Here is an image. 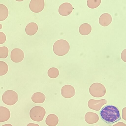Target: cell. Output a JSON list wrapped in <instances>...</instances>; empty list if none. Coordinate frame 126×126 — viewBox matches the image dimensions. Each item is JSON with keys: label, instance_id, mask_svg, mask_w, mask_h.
<instances>
[{"label": "cell", "instance_id": "1", "mask_svg": "<svg viewBox=\"0 0 126 126\" xmlns=\"http://www.w3.org/2000/svg\"><path fill=\"white\" fill-rule=\"evenodd\" d=\"M99 114L102 121L109 124H113L121 119L118 108L112 105L104 106L100 110Z\"/></svg>", "mask_w": 126, "mask_h": 126}, {"label": "cell", "instance_id": "2", "mask_svg": "<svg viewBox=\"0 0 126 126\" xmlns=\"http://www.w3.org/2000/svg\"><path fill=\"white\" fill-rule=\"evenodd\" d=\"M70 49L69 43L64 39L57 40L54 43L53 47L54 53L59 56H62L66 54L69 52Z\"/></svg>", "mask_w": 126, "mask_h": 126}, {"label": "cell", "instance_id": "3", "mask_svg": "<svg viewBox=\"0 0 126 126\" xmlns=\"http://www.w3.org/2000/svg\"><path fill=\"white\" fill-rule=\"evenodd\" d=\"M46 113L45 109L40 106H35L30 110V116L34 121L39 122L43 119Z\"/></svg>", "mask_w": 126, "mask_h": 126}, {"label": "cell", "instance_id": "4", "mask_svg": "<svg viewBox=\"0 0 126 126\" xmlns=\"http://www.w3.org/2000/svg\"><path fill=\"white\" fill-rule=\"evenodd\" d=\"M2 99V101L5 104L9 106L13 105L18 101V94L13 90H7L3 94Z\"/></svg>", "mask_w": 126, "mask_h": 126}, {"label": "cell", "instance_id": "5", "mask_svg": "<svg viewBox=\"0 0 126 126\" xmlns=\"http://www.w3.org/2000/svg\"><path fill=\"white\" fill-rule=\"evenodd\" d=\"M30 10L35 13H38L41 11L45 7L44 0H32L29 5Z\"/></svg>", "mask_w": 126, "mask_h": 126}, {"label": "cell", "instance_id": "6", "mask_svg": "<svg viewBox=\"0 0 126 126\" xmlns=\"http://www.w3.org/2000/svg\"><path fill=\"white\" fill-rule=\"evenodd\" d=\"M24 56L23 51L19 48H15L11 52V60L15 63H18L22 61L24 58Z\"/></svg>", "mask_w": 126, "mask_h": 126}, {"label": "cell", "instance_id": "7", "mask_svg": "<svg viewBox=\"0 0 126 126\" xmlns=\"http://www.w3.org/2000/svg\"><path fill=\"white\" fill-rule=\"evenodd\" d=\"M72 5L69 2H64L61 4L59 7L58 12L61 16H65L69 15L73 10Z\"/></svg>", "mask_w": 126, "mask_h": 126}, {"label": "cell", "instance_id": "8", "mask_svg": "<svg viewBox=\"0 0 126 126\" xmlns=\"http://www.w3.org/2000/svg\"><path fill=\"white\" fill-rule=\"evenodd\" d=\"M74 88L71 86L67 85L63 86L61 91L62 96L66 98H69L72 97L74 93Z\"/></svg>", "mask_w": 126, "mask_h": 126}, {"label": "cell", "instance_id": "9", "mask_svg": "<svg viewBox=\"0 0 126 126\" xmlns=\"http://www.w3.org/2000/svg\"><path fill=\"white\" fill-rule=\"evenodd\" d=\"M112 20L111 16L108 13H105L100 16L99 18V22L102 26L106 27L110 24Z\"/></svg>", "mask_w": 126, "mask_h": 126}, {"label": "cell", "instance_id": "10", "mask_svg": "<svg viewBox=\"0 0 126 126\" xmlns=\"http://www.w3.org/2000/svg\"><path fill=\"white\" fill-rule=\"evenodd\" d=\"M11 115L9 110L7 108L0 106V123L8 121Z\"/></svg>", "mask_w": 126, "mask_h": 126}, {"label": "cell", "instance_id": "11", "mask_svg": "<svg viewBox=\"0 0 126 126\" xmlns=\"http://www.w3.org/2000/svg\"><path fill=\"white\" fill-rule=\"evenodd\" d=\"M38 29V27L37 24L34 22H31L27 25L25 28V31L27 35L32 36L36 33Z\"/></svg>", "mask_w": 126, "mask_h": 126}, {"label": "cell", "instance_id": "12", "mask_svg": "<svg viewBox=\"0 0 126 126\" xmlns=\"http://www.w3.org/2000/svg\"><path fill=\"white\" fill-rule=\"evenodd\" d=\"M59 121L58 117L56 115L51 114L47 117L45 120L46 124L49 126H56Z\"/></svg>", "mask_w": 126, "mask_h": 126}, {"label": "cell", "instance_id": "13", "mask_svg": "<svg viewBox=\"0 0 126 126\" xmlns=\"http://www.w3.org/2000/svg\"><path fill=\"white\" fill-rule=\"evenodd\" d=\"M46 99V96L43 93L37 92L34 93L32 95L31 99L34 102L37 103H43Z\"/></svg>", "mask_w": 126, "mask_h": 126}, {"label": "cell", "instance_id": "14", "mask_svg": "<svg viewBox=\"0 0 126 126\" xmlns=\"http://www.w3.org/2000/svg\"><path fill=\"white\" fill-rule=\"evenodd\" d=\"M92 28L91 25L87 23L81 24L79 29L80 34L83 35H86L89 34L91 32Z\"/></svg>", "mask_w": 126, "mask_h": 126}, {"label": "cell", "instance_id": "15", "mask_svg": "<svg viewBox=\"0 0 126 126\" xmlns=\"http://www.w3.org/2000/svg\"><path fill=\"white\" fill-rule=\"evenodd\" d=\"M9 14V11L7 7L4 5L0 3V21L5 20Z\"/></svg>", "mask_w": 126, "mask_h": 126}, {"label": "cell", "instance_id": "16", "mask_svg": "<svg viewBox=\"0 0 126 126\" xmlns=\"http://www.w3.org/2000/svg\"><path fill=\"white\" fill-rule=\"evenodd\" d=\"M47 74L50 78L52 79L55 78L59 75V71L57 68L51 67L48 70Z\"/></svg>", "mask_w": 126, "mask_h": 126}, {"label": "cell", "instance_id": "17", "mask_svg": "<svg viewBox=\"0 0 126 126\" xmlns=\"http://www.w3.org/2000/svg\"><path fill=\"white\" fill-rule=\"evenodd\" d=\"M8 70V67L7 63L3 61H0V76L5 75Z\"/></svg>", "mask_w": 126, "mask_h": 126}, {"label": "cell", "instance_id": "18", "mask_svg": "<svg viewBox=\"0 0 126 126\" xmlns=\"http://www.w3.org/2000/svg\"><path fill=\"white\" fill-rule=\"evenodd\" d=\"M101 0H88L87 5L91 9H94L98 7L101 3Z\"/></svg>", "mask_w": 126, "mask_h": 126}, {"label": "cell", "instance_id": "19", "mask_svg": "<svg viewBox=\"0 0 126 126\" xmlns=\"http://www.w3.org/2000/svg\"><path fill=\"white\" fill-rule=\"evenodd\" d=\"M9 50L6 46L0 47V58H6L8 55Z\"/></svg>", "mask_w": 126, "mask_h": 126}, {"label": "cell", "instance_id": "20", "mask_svg": "<svg viewBox=\"0 0 126 126\" xmlns=\"http://www.w3.org/2000/svg\"><path fill=\"white\" fill-rule=\"evenodd\" d=\"M6 40V36L5 34L3 32H0V44L4 43Z\"/></svg>", "mask_w": 126, "mask_h": 126}, {"label": "cell", "instance_id": "21", "mask_svg": "<svg viewBox=\"0 0 126 126\" xmlns=\"http://www.w3.org/2000/svg\"><path fill=\"white\" fill-rule=\"evenodd\" d=\"M26 126H40L37 124H34L33 123H30L28 124Z\"/></svg>", "mask_w": 126, "mask_h": 126}, {"label": "cell", "instance_id": "22", "mask_svg": "<svg viewBox=\"0 0 126 126\" xmlns=\"http://www.w3.org/2000/svg\"><path fill=\"white\" fill-rule=\"evenodd\" d=\"M1 126H13L10 124H8L3 125Z\"/></svg>", "mask_w": 126, "mask_h": 126}, {"label": "cell", "instance_id": "23", "mask_svg": "<svg viewBox=\"0 0 126 126\" xmlns=\"http://www.w3.org/2000/svg\"><path fill=\"white\" fill-rule=\"evenodd\" d=\"M2 28V25L1 24H0V29H1Z\"/></svg>", "mask_w": 126, "mask_h": 126}]
</instances>
